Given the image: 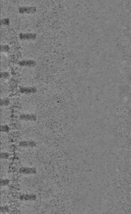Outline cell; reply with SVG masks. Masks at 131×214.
Segmentation results:
<instances>
[{
	"label": "cell",
	"mask_w": 131,
	"mask_h": 214,
	"mask_svg": "<svg viewBox=\"0 0 131 214\" xmlns=\"http://www.w3.org/2000/svg\"><path fill=\"white\" fill-rule=\"evenodd\" d=\"M36 12V8L34 6L31 7H21L19 8L20 14H33Z\"/></svg>",
	"instance_id": "6da1fadb"
},
{
	"label": "cell",
	"mask_w": 131,
	"mask_h": 214,
	"mask_svg": "<svg viewBox=\"0 0 131 214\" xmlns=\"http://www.w3.org/2000/svg\"><path fill=\"white\" fill-rule=\"evenodd\" d=\"M37 37L35 33H21L19 38L21 40H34Z\"/></svg>",
	"instance_id": "7a4b0ae2"
},
{
	"label": "cell",
	"mask_w": 131,
	"mask_h": 214,
	"mask_svg": "<svg viewBox=\"0 0 131 214\" xmlns=\"http://www.w3.org/2000/svg\"><path fill=\"white\" fill-rule=\"evenodd\" d=\"M20 119L25 122H34L36 120V116L33 114H23L20 116Z\"/></svg>",
	"instance_id": "3957f363"
},
{
	"label": "cell",
	"mask_w": 131,
	"mask_h": 214,
	"mask_svg": "<svg viewBox=\"0 0 131 214\" xmlns=\"http://www.w3.org/2000/svg\"><path fill=\"white\" fill-rule=\"evenodd\" d=\"M18 64L21 66H26V67H34L36 65V62L34 60H23L21 61L18 63Z\"/></svg>",
	"instance_id": "277c9868"
},
{
	"label": "cell",
	"mask_w": 131,
	"mask_h": 214,
	"mask_svg": "<svg viewBox=\"0 0 131 214\" xmlns=\"http://www.w3.org/2000/svg\"><path fill=\"white\" fill-rule=\"evenodd\" d=\"M36 143L33 141H23L19 143V146L24 148H34Z\"/></svg>",
	"instance_id": "5b68a950"
},
{
	"label": "cell",
	"mask_w": 131,
	"mask_h": 214,
	"mask_svg": "<svg viewBox=\"0 0 131 214\" xmlns=\"http://www.w3.org/2000/svg\"><path fill=\"white\" fill-rule=\"evenodd\" d=\"M37 90L34 87H23L20 89V92L23 93H34L36 92Z\"/></svg>",
	"instance_id": "8992f818"
},
{
	"label": "cell",
	"mask_w": 131,
	"mask_h": 214,
	"mask_svg": "<svg viewBox=\"0 0 131 214\" xmlns=\"http://www.w3.org/2000/svg\"><path fill=\"white\" fill-rule=\"evenodd\" d=\"M22 173H32L35 172L34 168H23L21 170Z\"/></svg>",
	"instance_id": "52a82bcc"
},
{
	"label": "cell",
	"mask_w": 131,
	"mask_h": 214,
	"mask_svg": "<svg viewBox=\"0 0 131 214\" xmlns=\"http://www.w3.org/2000/svg\"><path fill=\"white\" fill-rule=\"evenodd\" d=\"M10 104V101L8 99H3L1 102V105L3 107H6Z\"/></svg>",
	"instance_id": "ba28073f"
},
{
	"label": "cell",
	"mask_w": 131,
	"mask_h": 214,
	"mask_svg": "<svg viewBox=\"0 0 131 214\" xmlns=\"http://www.w3.org/2000/svg\"><path fill=\"white\" fill-rule=\"evenodd\" d=\"M10 48L8 45H3L1 46V51L3 52H8Z\"/></svg>",
	"instance_id": "9c48e42d"
},
{
	"label": "cell",
	"mask_w": 131,
	"mask_h": 214,
	"mask_svg": "<svg viewBox=\"0 0 131 214\" xmlns=\"http://www.w3.org/2000/svg\"><path fill=\"white\" fill-rule=\"evenodd\" d=\"M1 24H2L3 25H9V24H10V20L8 19V18L3 19L1 21Z\"/></svg>",
	"instance_id": "30bf717a"
},
{
	"label": "cell",
	"mask_w": 131,
	"mask_h": 214,
	"mask_svg": "<svg viewBox=\"0 0 131 214\" xmlns=\"http://www.w3.org/2000/svg\"><path fill=\"white\" fill-rule=\"evenodd\" d=\"M10 77V74L8 73V72H6V71H4V72H2L1 73V77L2 78H4V79H6V78H8V77Z\"/></svg>",
	"instance_id": "8fae6325"
},
{
	"label": "cell",
	"mask_w": 131,
	"mask_h": 214,
	"mask_svg": "<svg viewBox=\"0 0 131 214\" xmlns=\"http://www.w3.org/2000/svg\"><path fill=\"white\" fill-rule=\"evenodd\" d=\"M2 132H8L10 131V128L8 126H7V125H3V126L1 127V129Z\"/></svg>",
	"instance_id": "7c38bea8"
},
{
	"label": "cell",
	"mask_w": 131,
	"mask_h": 214,
	"mask_svg": "<svg viewBox=\"0 0 131 214\" xmlns=\"http://www.w3.org/2000/svg\"><path fill=\"white\" fill-rule=\"evenodd\" d=\"M1 157L3 158H7L9 157V154L8 153H5V152H3L1 153Z\"/></svg>",
	"instance_id": "4fadbf2b"
}]
</instances>
